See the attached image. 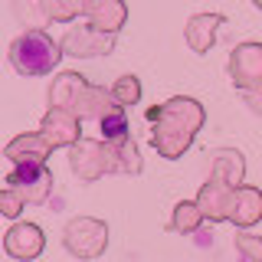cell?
Listing matches in <instances>:
<instances>
[{"mask_svg":"<svg viewBox=\"0 0 262 262\" xmlns=\"http://www.w3.org/2000/svg\"><path fill=\"white\" fill-rule=\"evenodd\" d=\"M147 118L154 121V131H151V144L161 158L167 161H177L187 147L193 144L196 131L203 128V105L196 98H187V95H174L170 102L158 105V108L147 112Z\"/></svg>","mask_w":262,"mask_h":262,"instance_id":"1","label":"cell"},{"mask_svg":"<svg viewBox=\"0 0 262 262\" xmlns=\"http://www.w3.org/2000/svg\"><path fill=\"white\" fill-rule=\"evenodd\" d=\"M62 59V46L46 30H23L10 43V66L20 76H49Z\"/></svg>","mask_w":262,"mask_h":262,"instance_id":"2","label":"cell"},{"mask_svg":"<svg viewBox=\"0 0 262 262\" xmlns=\"http://www.w3.org/2000/svg\"><path fill=\"white\" fill-rule=\"evenodd\" d=\"M69 167L72 174L85 184L105 177V174H118V161H115V147L108 141H92V138H79L69 147Z\"/></svg>","mask_w":262,"mask_h":262,"instance_id":"3","label":"cell"},{"mask_svg":"<svg viewBox=\"0 0 262 262\" xmlns=\"http://www.w3.org/2000/svg\"><path fill=\"white\" fill-rule=\"evenodd\" d=\"M62 246L76 259H98L108 246V226L95 216H76L62 229Z\"/></svg>","mask_w":262,"mask_h":262,"instance_id":"4","label":"cell"},{"mask_svg":"<svg viewBox=\"0 0 262 262\" xmlns=\"http://www.w3.org/2000/svg\"><path fill=\"white\" fill-rule=\"evenodd\" d=\"M62 56H76V59H92V56H108L115 49V33L89 27H69L66 36L59 39Z\"/></svg>","mask_w":262,"mask_h":262,"instance_id":"5","label":"cell"},{"mask_svg":"<svg viewBox=\"0 0 262 262\" xmlns=\"http://www.w3.org/2000/svg\"><path fill=\"white\" fill-rule=\"evenodd\" d=\"M7 187H13L27 203H46L53 190V174L46 164H13V170L7 174Z\"/></svg>","mask_w":262,"mask_h":262,"instance_id":"6","label":"cell"},{"mask_svg":"<svg viewBox=\"0 0 262 262\" xmlns=\"http://www.w3.org/2000/svg\"><path fill=\"white\" fill-rule=\"evenodd\" d=\"M229 79L239 92L262 85V43H239L229 53Z\"/></svg>","mask_w":262,"mask_h":262,"instance_id":"7","label":"cell"},{"mask_svg":"<svg viewBox=\"0 0 262 262\" xmlns=\"http://www.w3.org/2000/svg\"><path fill=\"white\" fill-rule=\"evenodd\" d=\"M233 196H236L233 184H226L223 177L210 174V180L200 187V193H196V207H200L203 220L223 223V220H229V210H233Z\"/></svg>","mask_w":262,"mask_h":262,"instance_id":"8","label":"cell"},{"mask_svg":"<svg viewBox=\"0 0 262 262\" xmlns=\"http://www.w3.org/2000/svg\"><path fill=\"white\" fill-rule=\"evenodd\" d=\"M39 135L49 141V147H72L82 138V118H76L66 108H49L43 115V125Z\"/></svg>","mask_w":262,"mask_h":262,"instance_id":"9","label":"cell"},{"mask_svg":"<svg viewBox=\"0 0 262 262\" xmlns=\"http://www.w3.org/2000/svg\"><path fill=\"white\" fill-rule=\"evenodd\" d=\"M46 246V236L36 223H13L4 236V252L10 259H20V262H30L43 252Z\"/></svg>","mask_w":262,"mask_h":262,"instance_id":"10","label":"cell"},{"mask_svg":"<svg viewBox=\"0 0 262 262\" xmlns=\"http://www.w3.org/2000/svg\"><path fill=\"white\" fill-rule=\"evenodd\" d=\"M49 141L39 131H27V135H16L10 144L4 147V158L10 164H46L49 161Z\"/></svg>","mask_w":262,"mask_h":262,"instance_id":"11","label":"cell"},{"mask_svg":"<svg viewBox=\"0 0 262 262\" xmlns=\"http://www.w3.org/2000/svg\"><path fill=\"white\" fill-rule=\"evenodd\" d=\"M85 20L92 23L95 30L105 33H118L128 20V7L125 0H89L85 4Z\"/></svg>","mask_w":262,"mask_h":262,"instance_id":"12","label":"cell"},{"mask_svg":"<svg viewBox=\"0 0 262 262\" xmlns=\"http://www.w3.org/2000/svg\"><path fill=\"white\" fill-rule=\"evenodd\" d=\"M262 220V190L259 187H236L233 196V210H229V223H236L239 229H249Z\"/></svg>","mask_w":262,"mask_h":262,"instance_id":"13","label":"cell"},{"mask_svg":"<svg viewBox=\"0 0 262 262\" xmlns=\"http://www.w3.org/2000/svg\"><path fill=\"white\" fill-rule=\"evenodd\" d=\"M85 76L79 72H59L49 85V108H66V112H76L82 92H85Z\"/></svg>","mask_w":262,"mask_h":262,"instance_id":"14","label":"cell"},{"mask_svg":"<svg viewBox=\"0 0 262 262\" xmlns=\"http://www.w3.org/2000/svg\"><path fill=\"white\" fill-rule=\"evenodd\" d=\"M226 23L223 13H196L187 20V46L193 49V53H207L213 46V39H216V30Z\"/></svg>","mask_w":262,"mask_h":262,"instance_id":"15","label":"cell"},{"mask_svg":"<svg viewBox=\"0 0 262 262\" xmlns=\"http://www.w3.org/2000/svg\"><path fill=\"white\" fill-rule=\"evenodd\" d=\"M213 158V167H210V174H216V177H223L226 184H233V187H239L243 184V174H246V158L236 147H216V151L210 154Z\"/></svg>","mask_w":262,"mask_h":262,"instance_id":"16","label":"cell"},{"mask_svg":"<svg viewBox=\"0 0 262 262\" xmlns=\"http://www.w3.org/2000/svg\"><path fill=\"white\" fill-rule=\"evenodd\" d=\"M10 7H13V16L23 23V27H30V30H43L49 23L46 0H10Z\"/></svg>","mask_w":262,"mask_h":262,"instance_id":"17","label":"cell"},{"mask_svg":"<svg viewBox=\"0 0 262 262\" xmlns=\"http://www.w3.org/2000/svg\"><path fill=\"white\" fill-rule=\"evenodd\" d=\"M200 223H203V213H200V207H196V200L190 203V200H180L177 207H174V216H170V229L174 233H196L200 229Z\"/></svg>","mask_w":262,"mask_h":262,"instance_id":"18","label":"cell"},{"mask_svg":"<svg viewBox=\"0 0 262 262\" xmlns=\"http://www.w3.org/2000/svg\"><path fill=\"white\" fill-rule=\"evenodd\" d=\"M115 147V161H118V174H141V154H138V144L128 138L121 141H108Z\"/></svg>","mask_w":262,"mask_h":262,"instance_id":"19","label":"cell"},{"mask_svg":"<svg viewBox=\"0 0 262 262\" xmlns=\"http://www.w3.org/2000/svg\"><path fill=\"white\" fill-rule=\"evenodd\" d=\"M98 128H102V141H121V138H128V115H125V108L115 105L108 115L98 118Z\"/></svg>","mask_w":262,"mask_h":262,"instance_id":"20","label":"cell"},{"mask_svg":"<svg viewBox=\"0 0 262 262\" xmlns=\"http://www.w3.org/2000/svg\"><path fill=\"white\" fill-rule=\"evenodd\" d=\"M89 0H46V16L49 23H69L79 13H85Z\"/></svg>","mask_w":262,"mask_h":262,"instance_id":"21","label":"cell"},{"mask_svg":"<svg viewBox=\"0 0 262 262\" xmlns=\"http://www.w3.org/2000/svg\"><path fill=\"white\" fill-rule=\"evenodd\" d=\"M112 95H115V102H118L121 108L138 105V102H141V82H138V76H121L112 85Z\"/></svg>","mask_w":262,"mask_h":262,"instance_id":"22","label":"cell"},{"mask_svg":"<svg viewBox=\"0 0 262 262\" xmlns=\"http://www.w3.org/2000/svg\"><path fill=\"white\" fill-rule=\"evenodd\" d=\"M233 243H236V252H239L246 262H262V236L249 233V229H239Z\"/></svg>","mask_w":262,"mask_h":262,"instance_id":"23","label":"cell"},{"mask_svg":"<svg viewBox=\"0 0 262 262\" xmlns=\"http://www.w3.org/2000/svg\"><path fill=\"white\" fill-rule=\"evenodd\" d=\"M23 196L13 190V187H4V190H0V216H7V220H16L23 213Z\"/></svg>","mask_w":262,"mask_h":262,"instance_id":"24","label":"cell"},{"mask_svg":"<svg viewBox=\"0 0 262 262\" xmlns=\"http://www.w3.org/2000/svg\"><path fill=\"white\" fill-rule=\"evenodd\" d=\"M243 98H246V105H249V108L256 112V115H262V85H256V89H246Z\"/></svg>","mask_w":262,"mask_h":262,"instance_id":"25","label":"cell"},{"mask_svg":"<svg viewBox=\"0 0 262 262\" xmlns=\"http://www.w3.org/2000/svg\"><path fill=\"white\" fill-rule=\"evenodd\" d=\"M252 4H256V7H259V10H262V0H252Z\"/></svg>","mask_w":262,"mask_h":262,"instance_id":"26","label":"cell"}]
</instances>
